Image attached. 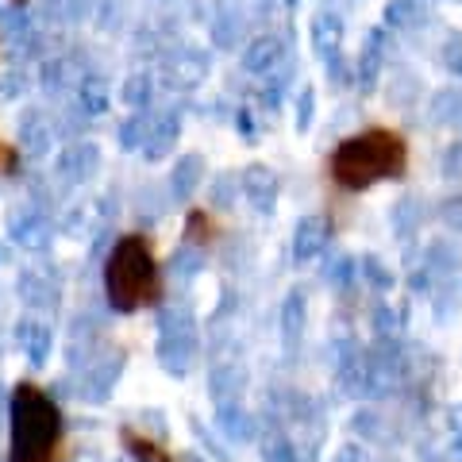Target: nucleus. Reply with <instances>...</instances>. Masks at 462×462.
Segmentation results:
<instances>
[{
	"label": "nucleus",
	"mask_w": 462,
	"mask_h": 462,
	"mask_svg": "<svg viewBox=\"0 0 462 462\" xmlns=\"http://www.w3.org/2000/svg\"><path fill=\"white\" fill-rule=\"evenodd\" d=\"M282 320H285V343L293 346L300 339V328H305V297H300V289H293V297L285 300Z\"/></svg>",
	"instance_id": "423d86ee"
},
{
	"label": "nucleus",
	"mask_w": 462,
	"mask_h": 462,
	"mask_svg": "<svg viewBox=\"0 0 462 462\" xmlns=\"http://www.w3.org/2000/svg\"><path fill=\"white\" fill-rule=\"evenodd\" d=\"M266 462H297V451L289 447L285 439H273L270 447H266Z\"/></svg>",
	"instance_id": "1a4fd4ad"
},
{
	"label": "nucleus",
	"mask_w": 462,
	"mask_h": 462,
	"mask_svg": "<svg viewBox=\"0 0 462 462\" xmlns=\"http://www.w3.org/2000/svg\"><path fill=\"white\" fill-rule=\"evenodd\" d=\"M120 439H124L127 455H132L135 462H173V458H170V451H166V447L151 443L147 436H135L132 428H124V431H120Z\"/></svg>",
	"instance_id": "39448f33"
},
{
	"label": "nucleus",
	"mask_w": 462,
	"mask_h": 462,
	"mask_svg": "<svg viewBox=\"0 0 462 462\" xmlns=\"http://www.w3.org/2000/svg\"><path fill=\"white\" fill-rule=\"evenodd\" d=\"M62 409L35 382L12 389V428H8V462H58L62 451Z\"/></svg>",
	"instance_id": "f03ea898"
},
{
	"label": "nucleus",
	"mask_w": 462,
	"mask_h": 462,
	"mask_svg": "<svg viewBox=\"0 0 462 462\" xmlns=\"http://www.w3.org/2000/svg\"><path fill=\"white\" fill-rule=\"evenodd\" d=\"M324 243H328V224L324 220H300L297 227V236H293V254H297V263H312L316 254L324 251Z\"/></svg>",
	"instance_id": "20e7f679"
},
{
	"label": "nucleus",
	"mask_w": 462,
	"mask_h": 462,
	"mask_svg": "<svg viewBox=\"0 0 462 462\" xmlns=\"http://www.w3.org/2000/svg\"><path fill=\"white\" fill-rule=\"evenodd\" d=\"M212 220L205 212H189V220H185V239L189 243H212Z\"/></svg>",
	"instance_id": "0eeeda50"
},
{
	"label": "nucleus",
	"mask_w": 462,
	"mask_h": 462,
	"mask_svg": "<svg viewBox=\"0 0 462 462\" xmlns=\"http://www.w3.org/2000/svg\"><path fill=\"white\" fill-rule=\"evenodd\" d=\"M16 170H20V151L0 135V178H5V173H16Z\"/></svg>",
	"instance_id": "6e6552de"
},
{
	"label": "nucleus",
	"mask_w": 462,
	"mask_h": 462,
	"mask_svg": "<svg viewBox=\"0 0 462 462\" xmlns=\"http://www.w3.org/2000/svg\"><path fill=\"white\" fill-rule=\"evenodd\" d=\"M16 5H27V0H16Z\"/></svg>",
	"instance_id": "f8f14e48"
},
{
	"label": "nucleus",
	"mask_w": 462,
	"mask_h": 462,
	"mask_svg": "<svg viewBox=\"0 0 462 462\" xmlns=\"http://www.w3.org/2000/svg\"><path fill=\"white\" fill-rule=\"evenodd\" d=\"M363 270H366L370 278H374V285H382V289H389V285H393V278H389V270H382L378 263H374V258H366V263H363Z\"/></svg>",
	"instance_id": "9d476101"
},
{
	"label": "nucleus",
	"mask_w": 462,
	"mask_h": 462,
	"mask_svg": "<svg viewBox=\"0 0 462 462\" xmlns=\"http://www.w3.org/2000/svg\"><path fill=\"white\" fill-rule=\"evenodd\" d=\"M336 462H363V451H358V447H343Z\"/></svg>",
	"instance_id": "9b49d317"
},
{
	"label": "nucleus",
	"mask_w": 462,
	"mask_h": 462,
	"mask_svg": "<svg viewBox=\"0 0 462 462\" xmlns=\"http://www.w3.org/2000/svg\"><path fill=\"white\" fill-rule=\"evenodd\" d=\"M331 181L346 193L374 189L378 181H397L409 170V143L393 127H370L363 135L343 139L328 158Z\"/></svg>",
	"instance_id": "f257e3e1"
},
{
	"label": "nucleus",
	"mask_w": 462,
	"mask_h": 462,
	"mask_svg": "<svg viewBox=\"0 0 462 462\" xmlns=\"http://www.w3.org/2000/svg\"><path fill=\"white\" fill-rule=\"evenodd\" d=\"M105 297L116 312H139L158 305L162 297V273H158L154 251L143 236H124L105 263Z\"/></svg>",
	"instance_id": "7ed1b4c3"
}]
</instances>
